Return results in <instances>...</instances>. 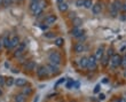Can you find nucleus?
<instances>
[{
  "label": "nucleus",
  "mask_w": 126,
  "mask_h": 102,
  "mask_svg": "<svg viewBox=\"0 0 126 102\" xmlns=\"http://www.w3.org/2000/svg\"><path fill=\"white\" fill-rule=\"evenodd\" d=\"M1 48H2V45H1V41H0V51H1Z\"/></svg>",
  "instance_id": "47"
},
{
  "label": "nucleus",
  "mask_w": 126,
  "mask_h": 102,
  "mask_svg": "<svg viewBox=\"0 0 126 102\" xmlns=\"http://www.w3.org/2000/svg\"><path fill=\"white\" fill-rule=\"evenodd\" d=\"M1 45H2V47H5V48H9V44H10V37L8 33H6V34H3L2 38H1Z\"/></svg>",
  "instance_id": "11"
},
{
  "label": "nucleus",
  "mask_w": 126,
  "mask_h": 102,
  "mask_svg": "<svg viewBox=\"0 0 126 102\" xmlns=\"http://www.w3.org/2000/svg\"><path fill=\"white\" fill-rule=\"evenodd\" d=\"M69 17H70V18H72V20H73L75 17H77V16H76V13H75V12H71V13L69 14Z\"/></svg>",
  "instance_id": "36"
},
{
  "label": "nucleus",
  "mask_w": 126,
  "mask_h": 102,
  "mask_svg": "<svg viewBox=\"0 0 126 102\" xmlns=\"http://www.w3.org/2000/svg\"><path fill=\"white\" fill-rule=\"evenodd\" d=\"M76 6L77 7H83L84 6V0H76Z\"/></svg>",
  "instance_id": "30"
},
{
  "label": "nucleus",
  "mask_w": 126,
  "mask_h": 102,
  "mask_svg": "<svg viewBox=\"0 0 126 102\" xmlns=\"http://www.w3.org/2000/svg\"><path fill=\"white\" fill-rule=\"evenodd\" d=\"M57 7H59V10H60L61 13H64V12H66L68 10V8H69V6H68V3L64 1V2L62 3H59L57 5Z\"/></svg>",
  "instance_id": "19"
},
{
  "label": "nucleus",
  "mask_w": 126,
  "mask_h": 102,
  "mask_svg": "<svg viewBox=\"0 0 126 102\" xmlns=\"http://www.w3.org/2000/svg\"><path fill=\"white\" fill-rule=\"evenodd\" d=\"M10 3H12V0H2V6L5 7V8L9 7Z\"/></svg>",
  "instance_id": "29"
},
{
  "label": "nucleus",
  "mask_w": 126,
  "mask_h": 102,
  "mask_svg": "<svg viewBox=\"0 0 126 102\" xmlns=\"http://www.w3.org/2000/svg\"><path fill=\"white\" fill-rule=\"evenodd\" d=\"M96 68H97V60L95 59V56H88L87 57V69L93 71V70H96Z\"/></svg>",
  "instance_id": "4"
},
{
  "label": "nucleus",
  "mask_w": 126,
  "mask_h": 102,
  "mask_svg": "<svg viewBox=\"0 0 126 102\" xmlns=\"http://www.w3.org/2000/svg\"><path fill=\"white\" fill-rule=\"evenodd\" d=\"M101 61V64H102L103 67H107L108 64H109V61H110V56L107 54V53H104V55L102 56V59L100 60Z\"/></svg>",
  "instance_id": "18"
},
{
  "label": "nucleus",
  "mask_w": 126,
  "mask_h": 102,
  "mask_svg": "<svg viewBox=\"0 0 126 102\" xmlns=\"http://www.w3.org/2000/svg\"><path fill=\"white\" fill-rule=\"evenodd\" d=\"M122 10H126V3H123V9Z\"/></svg>",
  "instance_id": "44"
},
{
  "label": "nucleus",
  "mask_w": 126,
  "mask_h": 102,
  "mask_svg": "<svg viewBox=\"0 0 126 102\" xmlns=\"http://www.w3.org/2000/svg\"><path fill=\"white\" fill-rule=\"evenodd\" d=\"M64 1H65V0H56L57 5H59V3H62V2H64Z\"/></svg>",
  "instance_id": "41"
},
{
  "label": "nucleus",
  "mask_w": 126,
  "mask_h": 102,
  "mask_svg": "<svg viewBox=\"0 0 126 102\" xmlns=\"http://www.w3.org/2000/svg\"><path fill=\"white\" fill-rule=\"evenodd\" d=\"M56 21H57V16H56V15L50 14V15L46 16V18H45V21H44V23L46 24V25H52V24H54Z\"/></svg>",
  "instance_id": "10"
},
{
  "label": "nucleus",
  "mask_w": 126,
  "mask_h": 102,
  "mask_svg": "<svg viewBox=\"0 0 126 102\" xmlns=\"http://www.w3.org/2000/svg\"><path fill=\"white\" fill-rule=\"evenodd\" d=\"M73 83H75V80L73 79H68L65 83V88L70 89V88H72L73 87Z\"/></svg>",
  "instance_id": "27"
},
{
  "label": "nucleus",
  "mask_w": 126,
  "mask_h": 102,
  "mask_svg": "<svg viewBox=\"0 0 126 102\" xmlns=\"http://www.w3.org/2000/svg\"><path fill=\"white\" fill-rule=\"evenodd\" d=\"M104 46H100L97 47V50L95 51V54H94V56H95V59L97 60V61H100V60L102 59V56L104 55Z\"/></svg>",
  "instance_id": "13"
},
{
  "label": "nucleus",
  "mask_w": 126,
  "mask_h": 102,
  "mask_svg": "<svg viewBox=\"0 0 126 102\" xmlns=\"http://www.w3.org/2000/svg\"><path fill=\"white\" fill-rule=\"evenodd\" d=\"M124 56H125V57H126V52H125V55H124Z\"/></svg>",
  "instance_id": "49"
},
{
  "label": "nucleus",
  "mask_w": 126,
  "mask_h": 102,
  "mask_svg": "<svg viewBox=\"0 0 126 102\" xmlns=\"http://www.w3.org/2000/svg\"><path fill=\"white\" fill-rule=\"evenodd\" d=\"M46 68H47V70H48L49 76H52V75H57V73L60 72V68H59V66L53 64V63H50V62H48L46 64Z\"/></svg>",
  "instance_id": "5"
},
{
  "label": "nucleus",
  "mask_w": 126,
  "mask_h": 102,
  "mask_svg": "<svg viewBox=\"0 0 126 102\" xmlns=\"http://www.w3.org/2000/svg\"><path fill=\"white\" fill-rule=\"evenodd\" d=\"M79 67L80 68H87V57L86 56H83V57L79 60Z\"/></svg>",
  "instance_id": "20"
},
{
  "label": "nucleus",
  "mask_w": 126,
  "mask_h": 102,
  "mask_svg": "<svg viewBox=\"0 0 126 102\" xmlns=\"http://www.w3.org/2000/svg\"><path fill=\"white\" fill-rule=\"evenodd\" d=\"M45 37L46 38H55V34L53 32H47V33H45Z\"/></svg>",
  "instance_id": "32"
},
{
  "label": "nucleus",
  "mask_w": 126,
  "mask_h": 102,
  "mask_svg": "<svg viewBox=\"0 0 126 102\" xmlns=\"http://www.w3.org/2000/svg\"><path fill=\"white\" fill-rule=\"evenodd\" d=\"M45 7H46V1H45V0H40V1H39V6L37 7V9L34 10L32 14L34 15V16H39L40 14L44 12V8H45Z\"/></svg>",
  "instance_id": "9"
},
{
  "label": "nucleus",
  "mask_w": 126,
  "mask_h": 102,
  "mask_svg": "<svg viewBox=\"0 0 126 102\" xmlns=\"http://www.w3.org/2000/svg\"><path fill=\"white\" fill-rule=\"evenodd\" d=\"M83 24V21L80 20V18H78V17H75L72 20V25L73 26H80Z\"/></svg>",
  "instance_id": "23"
},
{
  "label": "nucleus",
  "mask_w": 126,
  "mask_h": 102,
  "mask_svg": "<svg viewBox=\"0 0 126 102\" xmlns=\"http://www.w3.org/2000/svg\"><path fill=\"white\" fill-rule=\"evenodd\" d=\"M40 0H30V2H39Z\"/></svg>",
  "instance_id": "43"
},
{
  "label": "nucleus",
  "mask_w": 126,
  "mask_h": 102,
  "mask_svg": "<svg viewBox=\"0 0 126 102\" xmlns=\"http://www.w3.org/2000/svg\"><path fill=\"white\" fill-rule=\"evenodd\" d=\"M25 47H27V44H25V41H22V43H20L18 45H17L15 52H14V56H15V57H20V56L24 53V51H25Z\"/></svg>",
  "instance_id": "6"
},
{
  "label": "nucleus",
  "mask_w": 126,
  "mask_h": 102,
  "mask_svg": "<svg viewBox=\"0 0 126 102\" xmlns=\"http://www.w3.org/2000/svg\"><path fill=\"white\" fill-rule=\"evenodd\" d=\"M125 100H126V95H125Z\"/></svg>",
  "instance_id": "50"
},
{
  "label": "nucleus",
  "mask_w": 126,
  "mask_h": 102,
  "mask_svg": "<svg viewBox=\"0 0 126 102\" xmlns=\"http://www.w3.org/2000/svg\"><path fill=\"white\" fill-rule=\"evenodd\" d=\"M39 6V2H30V6H29V9H30L31 13H33L34 10L37 9V7Z\"/></svg>",
  "instance_id": "26"
},
{
  "label": "nucleus",
  "mask_w": 126,
  "mask_h": 102,
  "mask_svg": "<svg viewBox=\"0 0 126 102\" xmlns=\"http://www.w3.org/2000/svg\"><path fill=\"white\" fill-rule=\"evenodd\" d=\"M122 59L123 56L119 55V54H113L111 57H110V61H109V66L111 69H116L118 67H120L122 64Z\"/></svg>",
  "instance_id": "2"
},
{
  "label": "nucleus",
  "mask_w": 126,
  "mask_h": 102,
  "mask_svg": "<svg viewBox=\"0 0 126 102\" xmlns=\"http://www.w3.org/2000/svg\"><path fill=\"white\" fill-rule=\"evenodd\" d=\"M14 101L15 102H25V95L23 94H18L14 98Z\"/></svg>",
  "instance_id": "22"
},
{
  "label": "nucleus",
  "mask_w": 126,
  "mask_h": 102,
  "mask_svg": "<svg viewBox=\"0 0 126 102\" xmlns=\"http://www.w3.org/2000/svg\"><path fill=\"white\" fill-rule=\"evenodd\" d=\"M120 67H123L124 69L126 68V57L125 56H123V59H122V64H120Z\"/></svg>",
  "instance_id": "33"
},
{
  "label": "nucleus",
  "mask_w": 126,
  "mask_h": 102,
  "mask_svg": "<svg viewBox=\"0 0 126 102\" xmlns=\"http://www.w3.org/2000/svg\"><path fill=\"white\" fill-rule=\"evenodd\" d=\"M99 99H100V100H104V99H106V95H104L103 93H101V94L99 95Z\"/></svg>",
  "instance_id": "38"
},
{
  "label": "nucleus",
  "mask_w": 126,
  "mask_h": 102,
  "mask_svg": "<svg viewBox=\"0 0 126 102\" xmlns=\"http://www.w3.org/2000/svg\"><path fill=\"white\" fill-rule=\"evenodd\" d=\"M117 102H126L125 98H119V99H117Z\"/></svg>",
  "instance_id": "39"
},
{
  "label": "nucleus",
  "mask_w": 126,
  "mask_h": 102,
  "mask_svg": "<svg viewBox=\"0 0 126 102\" xmlns=\"http://www.w3.org/2000/svg\"><path fill=\"white\" fill-rule=\"evenodd\" d=\"M14 84H15L17 87H24V86L28 84V80L24 78H17L14 80Z\"/></svg>",
  "instance_id": "16"
},
{
  "label": "nucleus",
  "mask_w": 126,
  "mask_h": 102,
  "mask_svg": "<svg viewBox=\"0 0 126 102\" xmlns=\"http://www.w3.org/2000/svg\"><path fill=\"white\" fill-rule=\"evenodd\" d=\"M106 53H107V54H108V55L110 56V57H111V56H112L113 54H115V53H113V50H112V48H108V51H107Z\"/></svg>",
  "instance_id": "35"
},
{
  "label": "nucleus",
  "mask_w": 126,
  "mask_h": 102,
  "mask_svg": "<svg viewBox=\"0 0 126 102\" xmlns=\"http://www.w3.org/2000/svg\"><path fill=\"white\" fill-rule=\"evenodd\" d=\"M75 102H76V101H75Z\"/></svg>",
  "instance_id": "51"
},
{
  "label": "nucleus",
  "mask_w": 126,
  "mask_h": 102,
  "mask_svg": "<svg viewBox=\"0 0 126 102\" xmlns=\"http://www.w3.org/2000/svg\"><path fill=\"white\" fill-rule=\"evenodd\" d=\"M31 93H32V88H31V87H25V86H24V88L22 89V94H23V95H30Z\"/></svg>",
  "instance_id": "25"
},
{
  "label": "nucleus",
  "mask_w": 126,
  "mask_h": 102,
  "mask_svg": "<svg viewBox=\"0 0 126 102\" xmlns=\"http://www.w3.org/2000/svg\"><path fill=\"white\" fill-rule=\"evenodd\" d=\"M14 80H15V79H14L13 77H9V78L6 79V83H5V84H6L7 86H12L14 84Z\"/></svg>",
  "instance_id": "28"
},
{
  "label": "nucleus",
  "mask_w": 126,
  "mask_h": 102,
  "mask_svg": "<svg viewBox=\"0 0 126 102\" xmlns=\"http://www.w3.org/2000/svg\"><path fill=\"white\" fill-rule=\"evenodd\" d=\"M64 82H65V78H60L56 82V84H55V87H57V86L61 85V84H62V83H64Z\"/></svg>",
  "instance_id": "31"
},
{
  "label": "nucleus",
  "mask_w": 126,
  "mask_h": 102,
  "mask_svg": "<svg viewBox=\"0 0 126 102\" xmlns=\"http://www.w3.org/2000/svg\"><path fill=\"white\" fill-rule=\"evenodd\" d=\"M48 61L53 64H56V66L60 67V64L62 63V56L57 52H50L48 54Z\"/></svg>",
  "instance_id": "3"
},
{
  "label": "nucleus",
  "mask_w": 126,
  "mask_h": 102,
  "mask_svg": "<svg viewBox=\"0 0 126 102\" xmlns=\"http://www.w3.org/2000/svg\"><path fill=\"white\" fill-rule=\"evenodd\" d=\"M99 91H100V85H96V86H95V88H94V92L97 93Z\"/></svg>",
  "instance_id": "40"
},
{
  "label": "nucleus",
  "mask_w": 126,
  "mask_h": 102,
  "mask_svg": "<svg viewBox=\"0 0 126 102\" xmlns=\"http://www.w3.org/2000/svg\"><path fill=\"white\" fill-rule=\"evenodd\" d=\"M79 86H80V84L78 82H75V83H73V88H79Z\"/></svg>",
  "instance_id": "37"
},
{
  "label": "nucleus",
  "mask_w": 126,
  "mask_h": 102,
  "mask_svg": "<svg viewBox=\"0 0 126 102\" xmlns=\"http://www.w3.org/2000/svg\"><path fill=\"white\" fill-rule=\"evenodd\" d=\"M38 100H39V96H36V99H34V101L33 102H38Z\"/></svg>",
  "instance_id": "45"
},
{
  "label": "nucleus",
  "mask_w": 126,
  "mask_h": 102,
  "mask_svg": "<svg viewBox=\"0 0 126 102\" xmlns=\"http://www.w3.org/2000/svg\"><path fill=\"white\" fill-rule=\"evenodd\" d=\"M1 95H2V89L0 88V96H1Z\"/></svg>",
  "instance_id": "46"
},
{
  "label": "nucleus",
  "mask_w": 126,
  "mask_h": 102,
  "mask_svg": "<svg viewBox=\"0 0 126 102\" xmlns=\"http://www.w3.org/2000/svg\"><path fill=\"white\" fill-rule=\"evenodd\" d=\"M70 33H71V36L75 37V38H79V37H81L84 34V30L80 28V26H73L72 30L70 31Z\"/></svg>",
  "instance_id": "8"
},
{
  "label": "nucleus",
  "mask_w": 126,
  "mask_h": 102,
  "mask_svg": "<svg viewBox=\"0 0 126 102\" xmlns=\"http://www.w3.org/2000/svg\"><path fill=\"white\" fill-rule=\"evenodd\" d=\"M73 51H75V53H77V54L83 53L84 51H85V46H84V44L83 43H77V44H75V46H73Z\"/></svg>",
  "instance_id": "15"
},
{
  "label": "nucleus",
  "mask_w": 126,
  "mask_h": 102,
  "mask_svg": "<svg viewBox=\"0 0 126 102\" xmlns=\"http://www.w3.org/2000/svg\"><path fill=\"white\" fill-rule=\"evenodd\" d=\"M123 76H124V78L126 79V68L124 69V73H123Z\"/></svg>",
  "instance_id": "42"
},
{
  "label": "nucleus",
  "mask_w": 126,
  "mask_h": 102,
  "mask_svg": "<svg viewBox=\"0 0 126 102\" xmlns=\"http://www.w3.org/2000/svg\"><path fill=\"white\" fill-rule=\"evenodd\" d=\"M0 5H2V0H0Z\"/></svg>",
  "instance_id": "48"
},
{
  "label": "nucleus",
  "mask_w": 126,
  "mask_h": 102,
  "mask_svg": "<svg viewBox=\"0 0 126 102\" xmlns=\"http://www.w3.org/2000/svg\"><path fill=\"white\" fill-rule=\"evenodd\" d=\"M93 5H94L93 0H84V7H85L86 9H91Z\"/></svg>",
  "instance_id": "21"
},
{
  "label": "nucleus",
  "mask_w": 126,
  "mask_h": 102,
  "mask_svg": "<svg viewBox=\"0 0 126 102\" xmlns=\"http://www.w3.org/2000/svg\"><path fill=\"white\" fill-rule=\"evenodd\" d=\"M37 76L39 77V78H45V77L49 76L46 66H39L37 68Z\"/></svg>",
  "instance_id": "7"
},
{
  "label": "nucleus",
  "mask_w": 126,
  "mask_h": 102,
  "mask_svg": "<svg viewBox=\"0 0 126 102\" xmlns=\"http://www.w3.org/2000/svg\"><path fill=\"white\" fill-rule=\"evenodd\" d=\"M123 9V2L120 0H113L110 5V15L112 17H116L120 10Z\"/></svg>",
  "instance_id": "1"
},
{
  "label": "nucleus",
  "mask_w": 126,
  "mask_h": 102,
  "mask_svg": "<svg viewBox=\"0 0 126 102\" xmlns=\"http://www.w3.org/2000/svg\"><path fill=\"white\" fill-rule=\"evenodd\" d=\"M5 83H6V79H5V77L0 76V87L5 85Z\"/></svg>",
  "instance_id": "34"
},
{
  "label": "nucleus",
  "mask_w": 126,
  "mask_h": 102,
  "mask_svg": "<svg viewBox=\"0 0 126 102\" xmlns=\"http://www.w3.org/2000/svg\"><path fill=\"white\" fill-rule=\"evenodd\" d=\"M63 43H64V39L63 38H61V37H59V38H56L55 39V46H57V47H62L63 46Z\"/></svg>",
  "instance_id": "24"
},
{
  "label": "nucleus",
  "mask_w": 126,
  "mask_h": 102,
  "mask_svg": "<svg viewBox=\"0 0 126 102\" xmlns=\"http://www.w3.org/2000/svg\"><path fill=\"white\" fill-rule=\"evenodd\" d=\"M24 69L27 70V71H32V70L36 69V63L34 61H28L25 63V66H24Z\"/></svg>",
  "instance_id": "17"
},
{
  "label": "nucleus",
  "mask_w": 126,
  "mask_h": 102,
  "mask_svg": "<svg viewBox=\"0 0 126 102\" xmlns=\"http://www.w3.org/2000/svg\"><path fill=\"white\" fill-rule=\"evenodd\" d=\"M91 9H92V13H93L94 15H97V14H100V13H101V10H102V2H96V3H94Z\"/></svg>",
  "instance_id": "14"
},
{
  "label": "nucleus",
  "mask_w": 126,
  "mask_h": 102,
  "mask_svg": "<svg viewBox=\"0 0 126 102\" xmlns=\"http://www.w3.org/2000/svg\"><path fill=\"white\" fill-rule=\"evenodd\" d=\"M20 38H18V36H13L10 37V44H9V48L8 50H13V48H15V47H17V45L20 44Z\"/></svg>",
  "instance_id": "12"
}]
</instances>
